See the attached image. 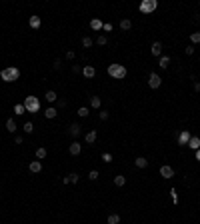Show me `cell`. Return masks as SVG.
<instances>
[{"instance_id": "6da1fadb", "label": "cell", "mask_w": 200, "mask_h": 224, "mask_svg": "<svg viewBox=\"0 0 200 224\" xmlns=\"http://www.w3.org/2000/svg\"><path fill=\"white\" fill-rule=\"evenodd\" d=\"M0 78H2L4 82H14V80L20 78V70L16 68V66H8V68H4L2 72H0Z\"/></svg>"}, {"instance_id": "7a4b0ae2", "label": "cell", "mask_w": 200, "mask_h": 224, "mask_svg": "<svg viewBox=\"0 0 200 224\" xmlns=\"http://www.w3.org/2000/svg\"><path fill=\"white\" fill-rule=\"evenodd\" d=\"M108 74L112 76V78H116V80H122L126 76V66H122V64H110L108 66Z\"/></svg>"}, {"instance_id": "3957f363", "label": "cell", "mask_w": 200, "mask_h": 224, "mask_svg": "<svg viewBox=\"0 0 200 224\" xmlns=\"http://www.w3.org/2000/svg\"><path fill=\"white\" fill-rule=\"evenodd\" d=\"M24 108H26V112L36 114L40 110V100H38L36 96H26V98H24Z\"/></svg>"}, {"instance_id": "277c9868", "label": "cell", "mask_w": 200, "mask_h": 224, "mask_svg": "<svg viewBox=\"0 0 200 224\" xmlns=\"http://www.w3.org/2000/svg\"><path fill=\"white\" fill-rule=\"evenodd\" d=\"M156 6H158V2H156V0H144V2L140 4V12H144V14H150V12L156 10Z\"/></svg>"}, {"instance_id": "5b68a950", "label": "cell", "mask_w": 200, "mask_h": 224, "mask_svg": "<svg viewBox=\"0 0 200 224\" xmlns=\"http://www.w3.org/2000/svg\"><path fill=\"white\" fill-rule=\"evenodd\" d=\"M160 84H162V78H160L156 72H152L150 76H148V86L150 88H160Z\"/></svg>"}, {"instance_id": "8992f818", "label": "cell", "mask_w": 200, "mask_h": 224, "mask_svg": "<svg viewBox=\"0 0 200 224\" xmlns=\"http://www.w3.org/2000/svg\"><path fill=\"white\" fill-rule=\"evenodd\" d=\"M160 176H164V178H172V176H174V168L168 166V164L160 166Z\"/></svg>"}, {"instance_id": "52a82bcc", "label": "cell", "mask_w": 200, "mask_h": 224, "mask_svg": "<svg viewBox=\"0 0 200 224\" xmlns=\"http://www.w3.org/2000/svg\"><path fill=\"white\" fill-rule=\"evenodd\" d=\"M80 150H82V144H80V142H72V144L68 146V152H70L72 156H78Z\"/></svg>"}, {"instance_id": "ba28073f", "label": "cell", "mask_w": 200, "mask_h": 224, "mask_svg": "<svg viewBox=\"0 0 200 224\" xmlns=\"http://www.w3.org/2000/svg\"><path fill=\"white\" fill-rule=\"evenodd\" d=\"M82 74L86 76V78H94V76H96V68H94V66H90V64H86L82 68Z\"/></svg>"}, {"instance_id": "9c48e42d", "label": "cell", "mask_w": 200, "mask_h": 224, "mask_svg": "<svg viewBox=\"0 0 200 224\" xmlns=\"http://www.w3.org/2000/svg\"><path fill=\"white\" fill-rule=\"evenodd\" d=\"M188 140H190V132H188V130H182V132L178 134V142H180L182 146H186V144H188Z\"/></svg>"}, {"instance_id": "30bf717a", "label": "cell", "mask_w": 200, "mask_h": 224, "mask_svg": "<svg viewBox=\"0 0 200 224\" xmlns=\"http://www.w3.org/2000/svg\"><path fill=\"white\" fill-rule=\"evenodd\" d=\"M28 24H30V28H34V30H38V28H40V24H42L40 16H30V20H28Z\"/></svg>"}, {"instance_id": "8fae6325", "label": "cell", "mask_w": 200, "mask_h": 224, "mask_svg": "<svg viewBox=\"0 0 200 224\" xmlns=\"http://www.w3.org/2000/svg\"><path fill=\"white\" fill-rule=\"evenodd\" d=\"M186 146H190L192 150H198L200 148V138L198 136H190V140H188V144Z\"/></svg>"}, {"instance_id": "7c38bea8", "label": "cell", "mask_w": 200, "mask_h": 224, "mask_svg": "<svg viewBox=\"0 0 200 224\" xmlns=\"http://www.w3.org/2000/svg\"><path fill=\"white\" fill-rule=\"evenodd\" d=\"M80 132H82V130H80V124H70V128H68V134H70V136H80Z\"/></svg>"}, {"instance_id": "4fadbf2b", "label": "cell", "mask_w": 200, "mask_h": 224, "mask_svg": "<svg viewBox=\"0 0 200 224\" xmlns=\"http://www.w3.org/2000/svg\"><path fill=\"white\" fill-rule=\"evenodd\" d=\"M62 182H64V184H68V182H70V184H76V182H78V174H76V172H72V174H68V176L62 178Z\"/></svg>"}, {"instance_id": "5bb4252c", "label": "cell", "mask_w": 200, "mask_h": 224, "mask_svg": "<svg viewBox=\"0 0 200 224\" xmlns=\"http://www.w3.org/2000/svg\"><path fill=\"white\" fill-rule=\"evenodd\" d=\"M150 52L154 54V56H160V54H162V42H154L152 48H150Z\"/></svg>"}, {"instance_id": "9a60e30c", "label": "cell", "mask_w": 200, "mask_h": 224, "mask_svg": "<svg viewBox=\"0 0 200 224\" xmlns=\"http://www.w3.org/2000/svg\"><path fill=\"white\" fill-rule=\"evenodd\" d=\"M84 140H86V144H94V142H96V130H90V132H86Z\"/></svg>"}, {"instance_id": "2e32d148", "label": "cell", "mask_w": 200, "mask_h": 224, "mask_svg": "<svg viewBox=\"0 0 200 224\" xmlns=\"http://www.w3.org/2000/svg\"><path fill=\"white\" fill-rule=\"evenodd\" d=\"M40 170H42V164H40V160H32V162H30V172L38 174Z\"/></svg>"}, {"instance_id": "e0dca14e", "label": "cell", "mask_w": 200, "mask_h": 224, "mask_svg": "<svg viewBox=\"0 0 200 224\" xmlns=\"http://www.w3.org/2000/svg\"><path fill=\"white\" fill-rule=\"evenodd\" d=\"M102 26H104V24H102V20H98V18H92L90 20V28H92V30H100Z\"/></svg>"}, {"instance_id": "ac0fdd59", "label": "cell", "mask_w": 200, "mask_h": 224, "mask_svg": "<svg viewBox=\"0 0 200 224\" xmlns=\"http://www.w3.org/2000/svg\"><path fill=\"white\" fill-rule=\"evenodd\" d=\"M168 64H170V56H166V54H164V56H160V60H158V66H160V68H168Z\"/></svg>"}, {"instance_id": "d6986e66", "label": "cell", "mask_w": 200, "mask_h": 224, "mask_svg": "<svg viewBox=\"0 0 200 224\" xmlns=\"http://www.w3.org/2000/svg\"><path fill=\"white\" fill-rule=\"evenodd\" d=\"M6 130H8V132H16V122H14V118H8V120H6Z\"/></svg>"}, {"instance_id": "ffe728a7", "label": "cell", "mask_w": 200, "mask_h": 224, "mask_svg": "<svg viewBox=\"0 0 200 224\" xmlns=\"http://www.w3.org/2000/svg\"><path fill=\"white\" fill-rule=\"evenodd\" d=\"M134 164H136L138 168H146V166H148V160H146V158H142V156H138V158L134 160Z\"/></svg>"}, {"instance_id": "44dd1931", "label": "cell", "mask_w": 200, "mask_h": 224, "mask_svg": "<svg viewBox=\"0 0 200 224\" xmlns=\"http://www.w3.org/2000/svg\"><path fill=\"white\" fill-rule=\"evenodd\" d=\"M120 28L122 30H130V28H132V20H128V18L120 20Z\"/></svg>"}, {"instance_id": "7402d4cb", "label": "cell", "mask_w": 200, "mask_h": 224, "mask_svg": "<svg viewBox=\"0 0 200 224\" xmlns=\"http://www.w3.org/2000/svg\"><path fill=\"white\" fill-rule=\"evenodd\" d=\"M44 98L48 100V102H54V100L58 98V94H56V92H54V90H48V92H46V94H44Z\"/></svg>"}, {"instance_id": "603a6c76", "label": "cell", "mask_w": 200, "mask_h": 224, "mask_svg": "<svg viewBox=\"0 0 200 224\" xmlns=\"http://www.w3.org/2000/svg\"><path fill=\"white\" fill-rule=\"evenodd\" d=\"M100 104H102L100 96H92V98H90V106L92 108H100Z\"/></svg>"}, {"instance_id": "cb8c5ba5", "label": "cell", "mask_w": 200, "mask_h": 224, "mask_svg": "<svg viewBox=\"0 0 200 224\" xmlns=\"http://www.w3.org/2000/svg\"><path fill=\"white\" fill-rule=\"evenodd\" d=\"M56 108H54V106H50V108H46V110H44V116L46 118H54V116H56Z\"/></svg>"}, {"instance_id": "d4e9b609", "label": "cell", "mask_w": 200, "mask_h": 224, "mask_svg": "<svg viewBox=\"0 0 200 224\" xmlns=\"http://www.w3.org/2000/svg\"><path fill=\"white\" fill-rule=\"evenodd\" d=\"M120 222V216H118V214H110L108 216V224H118Z\"/></svg>"}, {"instance_id": "484cf974", "label": "cell", "mask_w": 200, "mask_h": 224, "mask_svg": "<svg viewBox=\"0 0 200 224\" xmlns=\"http://www.w3.org/2000/svg\"><path fill=\"white\" fill-rule=\"evenodd\" d=\"M88 114H90V110H88V108H86V106H82V108H78V116H80V118H86V116H88Z\"/></svg>"}, {"instance_id": "4316f807", "label": "cell", "mask_w": 200, "mask_h": 224, "mask_svg": "<svg viewBox=\"0 0 200 224\" xmlns=\"http://www.w3.org/2000/svg\"><path fill=\"white\" fill-rule=\"evenodd\" d=\"M190 40H192V44H200V32H192Z\"/></svg>"}, {"instance_id": "83f0119b", "label": "cell", "mask_w": 200, "mask_h": 224, "mask_svg": "<svg viewBox=\"0 0 200 224\" xmlns=\"http://www.w3.org/2000/svg\"><path fill=\"white\" fill-rule=\"evenodd\" d=\"M114 184H116V186H124L126 178H124V176H116V178H114Z\"/></svg>"}, {"instance_id": "f1b7e54d", "label": "cell", "mask_w": 200, "mask_h": 224, "mask_svg": "<svg viewBox=\"0 0 200 224\" xmlns=\"http://www.w3.org/2000/svg\"><path fill=\"white\" fill-rule=\"evenodd\" d=\"M82 46H84V48H90V46H92V38L90 36H84L82 38Z\"/></svg>"}, {"instance_id": "f546056e", "label": "cell", "mask_w": 200, "mask_h": 224, "mask_svg": "<svg viewBox=\"0 0 200 224\" xmlns=\"http://www.w3.org/2000/svg\"><path fill=\"white\" fill-rule=\"evenodd\" d=\"M24 112H26L24 104H16V106H14V114H24Z\"/></svg>"}, {"instance_id": "4dcf8cb0", "label": "cell", "mask_w": 200, "mask_h": 224, "mask_svg": "<svg viewBox=\"0 0 200 224\" xmlns=\"http://www.w3.org/2000/svg\"><path fill=\"white\" fill-rule=\"evenodd\" d=\"M106 42H108V38H106V36H98V38H96V44H98V46H106Z\"/></svg>"}, {"instance_id": "1f68e13d", "label": "cell", "mask_w": 200, "mask_h": 224, "mask_svg": "<svg viewBox=\"0 0 200 224\" xmlns=\"http://www.w3.org/2000/svg\"><path fill=\"white\" fill-rule=\"evenodd\" d=\"M36 158H38V160L46 158V148H38V150H36Z\"/></svg>"}, {"instance_id": "d6a6232c", "label": "cell", "mask_w": 200, "mask_h": 224, "mask_svg": "<svg viewBox=\"0 0 200 224\" xmlns=\"http://www.w3.org/2000/svg\"><path fill=\"white\" fill-rule=\"evenodd\" d=\"M32 130H34V124H32V122H26V124H24V132H26V134H30Z\"/></svg>"}, {"instance_id": "836d02e7", "label": "cell", "mask_w": 200, "mask_h": 224, "mask_svg": "<svg viewBox=\"0 0 200 224\" xmlns=\"http://www.w3.org/2000/svg\"><path fill=\"white\" fill-rule=\"evenodd\" d=\"M102 160H104L106 164H108V162H112V154H110V152H104V154H102Z\"/></svg>"}, {"instance_id": "e575fe53", "label": "cell", "mask_w": 200, "mask_h": 224, "mask_svg": "<svg viewBox=\"0 0 200 224\" xmlns=\"http://www.w3.org/2000/svg\"><path fill=\"white\" fill-rule=\"evenodd\" d=\"M98 170H90V174H88V178H90V180H96V178H98Z\"/></svg>"}, {"instance_id": "d590c367", "label": "cell", "mask_w": 200, "mask_h": 224, "mask_svg": "<svg viewBox=\"0 0 200 224\" xmlns=\"http://www.w3.org/2000/svg\"><path fill=\"white\" fill-rule=\"evenodd\" d=\"M74 56H76V54L72 52V50H68V52H66V58H68V60H72V58H74Z\"/></svg>"}, {"instance_id": "8d00e7d4", "label": "cell", "mask_w": 200, "mask_h": 224, "mask_svg": "<svg viewBox=\"0 0 200 224\" xmlns=\"http://www.w3.org/2000/svg\"><path fill=\"white\" fill-rule=\"evenodd\" d=\"M186 54H194V46H186Z\"/></svg>"}, {"instance_id": "74e56055", "label": "cell", "mask_w": 200, "mask_h": 224, "mask_svg": "<svg viewBox=\"0 0 200 224\" xmlns=\"http://www.w3.org/2000/svg\"><path fill=\"white\" fill-rule=\"evenodd\" d=\"M100 120H108V112H100Z\"/></svg>"}, {"instance_id": "f35d334b", "label": "cell", "mask_w": 200, "mask_h": 224, "mask_svg": "<svg viewBox=\"0 0 200 224\" xmlns=\"http://www.w3.org/2000/svg\"><path fill=\"white\" fill-rule=\"evenodd\" d=\"M192 80H194V78H192ZM194 90L200 92V82H196V80H194Z\"/></svg>"}, {"instance_id": "ab89813d", "label": "cell", "mask_w": 200, "mask_h": 224, "mask_svg": "<svg viewBox=\"0 0 200 224\" xmlns=\"http://www.w3.org/2000/svg\"><path fill=\"white\" fill-rule=\"evenodd\" d=\"M196 160H198V162H200V148L196 150Z\"/></svg>"}]
</instances>
